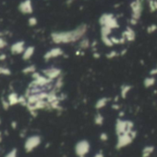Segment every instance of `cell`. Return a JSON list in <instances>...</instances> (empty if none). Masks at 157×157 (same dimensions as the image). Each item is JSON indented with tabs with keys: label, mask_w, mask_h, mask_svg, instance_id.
<instances>
[{
	"label": "cell",
	"mask_w": 157,
	"mask_h": 157,
	"mask_svg": "<svg viewBox=\"0 0 157 157\" xmlns=\"http://www.w3.org/2000/svg\"><path fill=\"white\" fill-rule=\"evenodd\" d=\"M144 0H133L130 4L131 11V24L135 25L142 17L143 11Z\"/></svg>",
	"instance_id": "cell-2"
},
{
	"label": "cell",
	"mask_w": 157,
	"mask_h": 157,
	"mask_svg": "<svg viewBox=\"0 0 157 157\" xmlns=\"http://www.w3.org/2000/svg\"><path fill=\"white\" fill-rule=\"evenodd\" d=\"M6 55L5 53L0 55V61H4V60H6Z\"/></svg>",
	"instance_id": "cell-30"
},
{
	"label": "cell",
	"mask_w": 157,
	"mask_h": 157,
	"mask_svg": "<svg viewBox=\"0 0 157 157\" xmlns=\"http://www.w3.org/2000/svg\"><path fill=\"white\" fill-rule=\"evenodd\" d=\"M5 157H17V149L14 148L12 149L9 153H7Z\"/></svg>",
	"instance_id": "cell-23"
},
{
	"label": "cell",
	"mask_w": 157,
	"mask_h": 157,
	"mask_svg": "<svg viewBox=\"0 0 157 157\" xmlns=\"http://www.w3.org/2000/svg\"><path fill=\"white\" fill-rule=\"evenodd\" d=\"M126 40H129V41H132L133 40H135V37H136V34H135V31L131 29V28H127V29L124 31L123 33V36Z\"/></svg>",
	"instance_id": "cell-12"
},
{
	"label": "cell",
	"mask_w": 157,
	"mask_h": 157,
	"mask_svg": "<svg viewBox=\"0 0 157 157\" xmlns=\"http://www.w3.org/2000/svg\"><path fill=\"white\" fill-rule=\"evenodd\" d=\"M19 96L15 93V92H12L8 95L7 97V101L9 102L10 106H15L17 104H19Z\"/></svg>",
	"instance_id": "cell-13"
},
{
	"label": "cell",
	"mask_w": 157,
	"mask_h": 157,
	"mask_svg": "<svg viewBox=\"0 0 157 157\" xmlns=\"http://www.w3.org/2000/svg\"><path fill=\"white\" fill-rule=\"evenodd\" d=\"M41 144V137L34 135V136H31L29 137L25 144H24V149L27 153H31V151H33L36 147H38Z\"/></svg>",
	"instance_id": "cell-4"
},
{
	"label": "cell",
	"mask_w": 157,
	"mask_h": 157,
	"mask_svg": "<svg viewBox=\"0 0 157 157\" xmlns=\"http://www.w3.org/2000/svg\"><path fill=\"white\" fill-rule=\"evenodd\" d=\"M148 5L151 12L157 11V0H148Z\"/></svg>",
	"instance_id": "cell-15"
},
{
	"label": "cell",
	"mask_w": 157,
	"mask_h": 157,
	"mask_svg": "<svg viewBox=\"0 0 157 157\" xmlns=\"http://www.w3.org/2000/svg\"><path fill=\"white\" fill-rule=\"evenodd\" d=\"M95 157H104V156H103V155H102V154H99V155H96Z\"/></svg>",
	"instance_id": "cell-33"
},
{
	"label": "cell",
	"mask_w": 157,
	"mask_h": 157,
	"mask_svg": "<svg viewBox=\"0 0 157 157\" xmlns=\"http://www.w3.org/2000/svg\"><path fill=\"white\" fill-rule=\"evenodd\" d=\"M25 49H26L25 42L23 40L16 41L10 47V51H11V52L13 54H20V53H23V52H24Z\"/></svg>",
	"instance_id": "cell-9"
},
{
	"label": "cell",
	"mask_w": 157,
	"mask_h": 157,
	"mask_svg": "<svg viewBox=\"0 0 157 157\" xmlns=\"http://www.w3.org/2000/svg\"><path fill=\"white\" fill-rule=\"evenodd\" d=\"M11 75V71L6 68V67H3V66H0V75Z\"/></svg>",
	"instance_id": "cell-19"
},
{
	"label": "cell",
	"mask_w": 157,
	"mask_h": 157,
	"mask_svg": "<svg viewBox=\"0 0 157 157\" xmlns=\"http://www.w3.org/2000/svg\"><path fill=\"white\" fill-rule=\"evenodd\" d=\"M63 50L60 49V48H54V49H51L49 50L44 55H43V58L45 61H49L53 58H57L61 55H63Z\"/></svg>",
	"instance_id": "cell-8"
},
{
	"label": "cell",
	"mask_w": 157,
	"mask_h": 157,
	"mask_svg": "<svg viewBox=\"0 0 157 157\" xmlns=\"http://www.w3.org/2000/svg\"><path fill=\"white\" fill-rule=\"evenodd\" d=\"M6 40L3 38V37H0V50H2V49H4L6 46Z\"/></svg>",
	"instance_id": "cell-25"
},
{
	"label": "cell",
	"mask_w": 157,
	"mask_h": 157,
	"mask_svg": "<svg viewBox=\"0 0 157 157\" xmlns=\"http://www.w3.org/2000/svg\"><path fill=\"white\" fill-rule=\"evenodd\" d=\"M130 133H124V134H121L120 137L118 138V147L121 148L123 146H126L127 144H130L131 141H132V137L130 136Z\"/></svg>",
	"instance_id": "cell-10"
},
{
	"label": "cell",
	"mask_w": 157,
	"mask_h": 157,
	"mask_svg": "<svg viewBox=\"0 0 157 157\" xmlns=\"http://www.w3.org/2000/svg\"><path fill=\"white\" fill-rule=\"evenodd\" d=\"M11 127H12L13 129H16V128H17V122H16V121H12V122H11Z\"/></svg>",
	"instance_id": "cell-31"
},
{
	"label": "cell",
	"mask_w": 157,
	"mask_h": 157,
	"mask_svg": "<svg viewBox=\"0 0 157 157\" xmlns=\"http://www.w3.org/2000/svg\"><path fill=\"white\" fill-rule=\"evenodd\" d=\"M101 139H102L103 141H104V140H105V141H106V140H107V136H106V134L103 133V134H102V138H101Z\"/></svg>",
	"instance_id": "cell-32"
},
{
	"label": "cell",
	"mask_w": 157,
	"mask_h": 157,
	"mask_svg": "<svg viewBox=\"0 0 157 157\" xmlns=\"http://www.w3.org/2000/svg\"><path fill=\"white\" fill-rule=\"evenodd\" d=\"M36 72V67L34 64H31V65H28L27 67H25L23 70H22V73L24 75H28V74H33Z\"/></svg>",
	"instance_id": "cell-14"
},
{
	"label": "cell",
	"mask_w": 157,
	"mask_h": 157,
	"mask_svg": "<svg viewBox=\"0 0 157 157\" xmlns=\"http://www.w3.org/2000/svg\"><path fill=\"white\" fill-rule=\"evenodd\" d=\"M42 74L44 75L49 79L56 80L61 75V70L56 67H50V68H46V69L43 70Z\"/></svg>",
	"instance_id": "cell-5"
},
{
	"label": "cell",
	"mask_w": 157,
	"mask_h": 157,
	"mask_svg": "<svg viewBox=\"0 0 157 157\" xmlns=\"http://www.w3.org/2000/svg\"><path fill=\"white\" fill-rule=\"evenodd\" d=\"M19 10L24 15L31 14L33 12V6L31 0H23L22 2H20L19 5Z\"/></svg>",
	"instance_id": "cell-6"
},
{
	"label": "cell",
	"mask_w": 157,
	"mask_h": 157,
	"mask_svg": "<svg viewBox=\"0 0 157 157\" xmlns=\"http://www.w3.org/2000/svg\"><path fill=\"white\" fill-rule=\"evenodd\" d=\"M117 55H118V52H115V51H113V52H110L107 54V57H108V58H114V57H116Z\"/></svg>",
	"instance_id": "cell-27"
},
{
	"label": "cell",
	"mask_w": 157,
	"mask_h": 157,
	"mask_svg": "<svg viewBox=\"0 0 157 157\" xmlns=\"http://www.w3.org/2000/svg\"><path fill=\"white\" fill-rule=\"evenodd\" d=\"M2 142V132H0V143Z\"/></svg>",
	"instance_id": "cell-34"
},
{
	"label": "cell",
	"mask_w": 157,
	"mask_h": 157,
	"mask_svg": "<svg viewBox=\"0 0 157 157\" xmlns=\"http://www.w3.org/2000/svg\"><path fill=\"white\" fill-rule=\"evenodd\" d=\"M90 149V144L86 141H81L76 145V153L80 157H84Z\"/></svg>",
	"instance_id": "cell-7"
},
{
	"label": "cell",
	"mask_w": 157,
	"mask_h": 157,
	"mask_svg": "<svg viewBox=\"0 0 157 157\" xmlns=\"http://www.w3.org/2000/svg\"><path fill=\"white\" fill-rule=\"evenodd\" d=\"M86 31H87V26L83 24L73 30L53 32L51 34V38L52 40L56 44L69 43L81 40L83 37V35L86 33Z\"/></svg>",
	"instance_id": "cell-1"
},
{
	"label": "cell",
	"mask_w": 157,
	"mask_h": 157,
	"mask_svg": "<svg viewBox=\"0 0 157 157\" xmlns=\"http://www.w3.org/2000/svg\"><path fill=\"white\" fill-rule=\"evenodd\" d=\"M107 101H108L107 98H101L100 100L97 101V103H96V108H97V109H102L103 107H105V106L106 105Z\"/></svg>",
	"instance_id": "cell-18"
},
{
	"label": "cell",
	"mask_w": 157,
	"mask_h": 157,
	"mask_svg": "<svg viewBox=\"0 0 157 157\" xmlns=\"http://www.w3.org/2000/svg\"><path fill=\"white\" fill-rule=\"evenodd\" d=\"M28 23H29V25H30L31 27H34V26L37 25L38 21H37V18H36L35 17H31L29 18V20H28Z\"/></svg>",
	"instance_id": "cell-22"
},
{
	"label": "cell",
	"mask_w": 157,
	"mask_h": 157,
	"mask_svg": "<svg viewBox=\"0 0 157 157\" xmlns=\"http://www.w3.org/2000/svg\"><path fill=\"white\" fill-rule=\"evenodd\" d=\"M103 117L101 116V115H97V117H96V123L97 124H102L103 123Z\"/></svg>",
	"instance_id": "cell-28"
},
{
	"label": "cell",
	"mask_w": 157,
	"mask_h": 157,
	"mask_svg": "<svg viewBox=\"0 0 157 157\" xmlns=\"http://www.w3.org/2000/svg\"><path fill=\"white\" fill-rule=\"evenodd\" d=\"M155 30H157L156 25H151V26L148 27V29H147V31H148L149 33H153V32H155Z\"/></svg>",
	"instance_id": "cell-26"
},
{
	"label": "cell",
	"mask_w": 157,
	"mask_h": 157,
	"mask_svg": "<svg viewBox=\"0 0 157 157\" xmlns=\"http://www.w3.org/2000/svg\"><path fill=\"white\" fill-rule=\"evenodd\" d=\"M34 52H35V48H34L33 46H29V47H27V48L24 50L23 53H22V59H23L24 61L30 60V59L32 57V55L34 54Z\"/></svg>",
	"instance_id": "cell-11"
},
{
	"label": "cell",
	"mask_w": 157,
	"mask_h": 157,
	"mask_svg": "<svg viewBox=\"0 0 157 157\" xmlns=\"http://www.w3.org/2000/svg\"><path fill=\"white\" fill-rule=\"evenodd\" d=\"M150 75H152V76H154V75H157V65L155 68H154L152 71H151V73H150Z\"/></svg>",
	"instance_id": "cell-29"
},
{
	"label": "cell",
	"mask_w": 157,
	"mask_h": 157,
	"mask_svg": "<svg viewBox=\"0 0 157 157\" xmlns=\"http://www.w3.org/2000/svg\"><path fill=\"white\" fill-rule=\"evenodd\" d=\"M153 151H154V147H146V148H144V150L143 151V157L149 156V155L152 154Z\"/></svg>",
	"instance_id": "cell-20"
},
{
	"label": "cell",
	"mask_w": 157,
	"mask_h": 157,
	"mask_svg": "<svg viewBox=\"0 0 157 157\" xmlns=\"http://www.w3.org/2000/svg\"><path fill=\"white\" fill-rule=\"evenodd\" d=\"M2 107H3V109H4L7 110V109H9V107H10V104H9V102H8L7 100H4V99H2Z\"/></svg>",
	"instance_id": "cell-24"
},
{
	"label": "cell",
	"mask_w": 157,
	"mask_h": 157,
	"mask_svg": "<svg viewBox=\"0 0 157 157\" xmlns=\"http://www.w3.org/2000/svg\"><path fill=\"white\" fill-rule=\"evenodd\" d=\"M130 89H131L130 86H121V96H122V98H126V96L128 95V93L130 92Z\"/></svg>",
	"instance_id": "cell-17"
},
{
	"label": "cell",
	"mask_w": 157,
	"mask_h": 157,
	"mask_svg": "<svg viewBox=\"0 0 157 157\" xmlns=\"http://www.w3.org/2000/svg\"><path fill=\"white\" fill-rule=\"evenodd\" d=\"M99 23H100L101 27H106V28H109L111 29H117L119 26L116 17L110 13L103 14L99 18Z\"/></svg>",
	"instance_id": "cell-3"
},
{
	"label": "cell",
	"mask_w": 157,
	"mask_h": 157,
	"mask_svg": "<svg viewBox=\"0 0 157 157\" xmlns=\"http://www.w3.org/2000/svg\"><path fill=\"white\" fill-rule=\"evenodd\" d=\"M155 84V77H148L144 80V86L146 87H151Z\"/></svg>",
	"instance_id": "cell-16"
},
{
	"label": "cell",
	"mask_w": 157,
	"mask_h": 157,
	"mask_svg": "<svg viewBox=\"0 0 157 157\" xmlns=\"http://www.w3.org/2000/svg\"><path fill=\"white\" fill-rule=\"evenodd\" d=\"M0 124H1V119H0Z\"/></svg>",
	"instance_id": "cell-35"
},
{
	"label": "cell",
	"mask_w": 157,
	"mask_h": 157,
	"mask_svg": "<svg viewBox=\"0 0 157 157\" xmlns=\"http://www.w3.org/2000/svg\"><path fill=\"white\" fill-rule=\"evenodd\" d=\"M90 46V42L87 39H83L81 42H80V47L81 49H87Z\"/></svg>",
	"instance_id": "cell-21"
}]
</instances>
